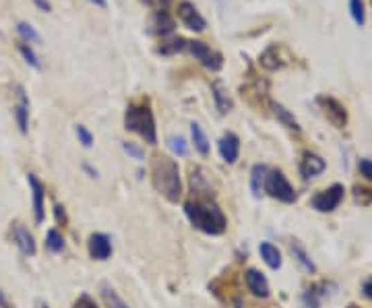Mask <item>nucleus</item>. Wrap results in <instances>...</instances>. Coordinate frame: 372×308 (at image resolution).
<instances>
[{
	"label": "nucleus",
	"instance_id": "1",
	"mask_svg": "<svg viewBox=\"0 0 372 308\" xmlns=\"http://www.w3.org/2000/svg\"><path fill=\"white\" fill-rule=\"evenodd\" d=\"M184 213L197 230H201L209 236H222L228 230L226 213L209 197H199L195 201H186Z\"/></svg>",
	"mask_w": 372,
	"mask_h": 308
},
{
	"label": "nucleus",
	"instance_id": "2",
	"mask_svg": "<svg viewBox=\"0 0 372 308\" xmlns=\"http://www.w3.org/2000/svg\"><path fill=\"white\" fill-rule=\"evenodd\" d=\"M151 184L170 203H178L182 197V178L178 163L168 155H153L151 159Z\"/></svg>",
	"mask_w": 372,
	"mask_h": 308
},
{
	"label": "nucleus",
	"instance_id": "3",
	"mask_svg": "<svg viewBox=\"0 0 372 308\" xmlns=\"http://www.w3.org/2000/svg\"><path fill=\"white\" fill-rule=\"evenodd\" d=\"M124 127L145 139L149 145H157V129L153 112L147 104H130L124 112Z\"/></svg>",
	"mask_w": 372,
	"mask_h": 308
},
{
	"label": "nucleus",
	"instance_id": "4",
	"mask_svg": "<svg viewBox=\"0 0 372 308\" xmlns=\"http://www.w3.org/2000/svg\"><path fill=\"white\" fill-rule=\"evenodd\" d=\"M265 192H269L273 199H277V201H281V203H296V199H298L294 186L290 184V180L285 178V174H283L281 170H271V172H267Z\"/></svg>",
	"mask_w": 372,
	"mask_h": 308
},
{
	"label": "nucleus",
	"instance_id": "5",
	"mask_svg": "<svg viewBox=\"0 0 372 308\" xmlns=\"http://www.w3.org/2000/svg\"><path fill=\"white\" fill-rule=\"evenodd\" d=\"M317 106L321 108L325 118L335 129H346L348 127V110H346V106L339 100H335L331 96H319L317 98Z\"/></svg>",
	"mask_w": 372,
	"mask_h": 308
},
{
	"label": "nucleus",
	"instance_id": "6",
	"mask_svg": "<svg viewBox=\"0 0 372 308\" xmlns=\"http://www.w3.org/2000/svg\"><path fill=\"white\" fill-rule=\"evenodd\" d=\"M188 50H191V54L195 56V60H199L205 69H209V71H222V66H224V56L220 54V52H215L213 48H209L205 42H199V39H193V42H188Z\"/></svg>",
	"mask_w": 372,
	"mask_h": 308
},
{
	"label": "nucleus",
	"instance_id": "7",
	"mask_svg": "<svg viewBox=\"0 0 372 308\" xmlns=\"http://www.w3.org/2000/svg\"><path fill=\"white\" fill-rule=\"evenodd\" d=\"M344 192H346L344 184H331L327 190L315 194L312 201H310V205H312V209H317V211H321V213H331V211H335V209L342 205Z\"/></svg>",
	"mask_w": 372,
	"mask_h": 308
},
{
	"label": "nucleus",
	"instance_id": "8",
	"mask_svg": "<svg viewBox=\"0 0 372 308\" xmlns=\"http://www.w3.org/2000/svg\"><path fill=\"white\" fill-rule=\"evenodd\" d=\"M290 62H292V56L287 54L285 46H281V44H271V46H267V48L260 52V56H258V64H260L263 69H267V71H279V69H283V66L290 64Z\"/></svg>",
	"mask_w": 372,
	"mask_h": 308
},
{
	"label": "nucleus",
	"instance_id": "9",
	"mask_svg": "<svg viewBox=\"0 0 372 308\" xmlns=\"http://www.w3.org/2000/svg\"><path fill=\"white\" fill-rule=\"evenodd\" d=\"M178 17H180V21H182L191 31L201 33V31H205V27H207L203 15H201V12L197 10V6H195L193 2H188V0H182V2L178 4Z\"/></svg>",
	"mask_w": 372,
	"mask_h": 308
},
{
	"label": "nucleus",
	"instance_id": "10",
	"mask_svg": "<svg viewBox=\"0 0 372 308\" xmlns=\"http://www.w3.org/2000/svg\"><path fill=\"white\" fill-rule=\"evenodd\" d=\"M12 240H15V244L19 246V251L25 257H33L35 255V251H37L35 240H33V236L29 234V230L23 224H15L12 226Z\"/></svg>",
	"mask_w": 372,
	"mask_h": 308
},
{
	"label": "nucleus",
	"instance_id": "11",
	"mask_svg": "<svg viewBox=\"0 0 372 308\" xmlns=\"http://www.w3.org/2000/svg\"><path fill=\"white\" fill-rule=\"evenodd\" d=\"M89 255L96 261H108L112 257V242L106 234H91L89 238Z\"/></svg>",
	"mask_w": 372,
	"mask_h": 308
},
{
	"label": "nucleus",
	"instance_id": "12",
	"mask_svg": "<svg viewBox=\"0 0 372 308\" xmlns=\"http://www.w3.org/2000/svg\"><path fill=\"white\" fill-rule=\"evenodd\" d=\"M218 150H220V155L226 163H234L240 155V139L238 135L234 133H226L220 143H218Z\"/></svg>",
	"mask_w": 372,
	"mask_h": 308
},
{
	"label": "nucleus",
	"instance_id": "13",
	"mask_svg": "<svg viewBox=\"0 0 372 308\" xmlns=\"http://www.w3.org/2000/svg\"><path fill=\"white\" fill-rule=\"evenodd\" d=\"M327 167L325 159L321 155L312 154V152H306L302 155V161H300V174L308 180V178H315L319 174H323Z\"/></svg>",
	"mask_w": 372,
	"mask_h": 308
},
{
	"label": "nucleus",
	"instance_id": "14",
	"mask_svg": "<svg viewBox=\"0 0 372 308\" xmlns=\"http://www.w3.org/2000/svg\"><path fill=\"white\" fill-rule=\"evenodd\" d=\"M245 280H247L248 290H250L256 298H269L271 288H269L267 278H265L260 271H256V269H248L247 273H245Z\"/></svg>",
	"mask_w": 372,
	"mask_h": 308
},
{
	"label": "nucleus",
	"instance_id": "15",
	"mask_svg": "<svg viewBox=\"0 0 372 308\" xmlns=\"http://www.w3.org/2000/svg\"><path fill=\"white\" fill-rule=\"evenodd\" d=\"M211 93H213V102H215V108L220 110V114H230L234 110V100L222 81L211 83Z\"/></svg>",
	"mask_w": 372,
	"mask_h": 308
},
{
	"label": "nucleus",
	"instance_id": "16",
	"mask_svg": "<svg viewBox=\"0 0 372 308\" xmlns=\"http://www.w3.org/2000/svg\"><path fill=\"white\" fill-rule=\"evenodd\" d=\"M27 180H29V186H31V192H33V213H35V224H42V221H44V194H46V188H44V184L37 180L35 174H29Z\"/></svg>",
	"mask_w": 372,
	"mask_h": 308
},
{
	"label": "nucleus",
	"instance_id": "17",
	"mask_svg": "<svg viewBox=\"0 0 372 308\" xmlns=\"http://www.w3.org/2000/svg\"><path fill=\"white\" fill-rule=\"evenodd\" d=\"M331 284H317V286H310L304 294H302V307L304 308H321L323 300L329 296V290Z\"/></svg>",
	"mask_w": 372,
	"mask_h": 308
},
{
	"label": "nucleus",
	"instance_id": "18",
	"mask_svg": "<svg viewBox=\"0 0 372 308\" xmlns=\"http://www.w3.org/2000/svg\"><path fill=\"white\" fill-rule=\"evenodd\" d=\"M17 96H19V104L15 106V118L19 125L21 133H27V125H29V100L27 93L21 85H17Z\"/></svg>",
	"mask_w": 372,
	"mask_h": 308
},
{
	"label": "nucleus",
	"instance_id": "19",
	"mask_svg": "<svg viewBox=\"0 0 372 308\" xmlns=\"http://www.w3.org/2000/svg\"><path fill=\"white\" fill-rule=\"evenodd\" d=\"M191 186H193V192H197V194H205V197H213V190H211V182H209V178H207V174H205V170L203 167H199V165H195V167H191Z\"/></svg>",
	"mask_w": 372,
	"mask_h": 308
},
{
	"label": "nucleus",
	"instance_id": "20",
	"mask_svg": "<svg viewBox=\"0 0 372 308\" xmlns=\"http://www.w3.org/2000/svg\"><path fill=\"white\" fill-rule=\"evenodd\" d=\"M290 251H292L294 259L298 261V265H300L304 271H308V273H317V265H315V261L310 259V255L306 253V248H304L298 240H292V242H290Z\"/></svg>",
	"mask_w": 372,
	"mask_h": 308
},
{
	"label": "nucleus",
	"instance_id": "21",
	"mask_svg": "<svg viewBox=\"0 0 372 308\" xmlns=\"http://www.w3.org/2000/svg\"><path fill=\"white\" fill-rule=\"evenodd\" d=\"M153 27H155L153 31L163 37V35H172V33H174L176 23H174L172 15H170L168 10H157L155 17H153Z\"/></svg>",
	"mask_w": 372,
	"mask_h": 308
},
{
	"label": "nucleus",
	"instance_id": "22",
	"mask_svg": "<svg viewBox=\"0 0 372 308\" xmlns=\"http://www.w3.org/2000/svg\"><path fill=\"white\" fill-rule=\"evenodd\" d=\"M267 172L269 167L265 163H256L252 170H250V190H252V197H260L263 190H265V178H267Z\"/></svg>",
	"mask_w": 372,
	"mask_h": 308
},
{
	"label": "nucleus",
	"instance_id": "23",
	"mask_svg": "<svg viewBox=\"0 0 372 308\" xmlns=\"http://www.w3.org/2000/svg\"><path fill=\"white\" fill-rule=\"evenodd\" d=\"M258 253H260L263 261H265L271 269H279V267H281V253H279V248H277L275 244H271V242H260Z\"/></svg>",
	"mask_w": 372,
	"mask_h": 308
},
{
	"label": "nucleus",
	"instance_id": "24",
	"mask_svg": "<svg viewBox=\"0 0 372 308\" xmlns=\"http://www.w3.org/2000/svg\"><path fill=\"white\" fill-rule=\"evenodd\" d=\"M273 112H275V116H277V120L285 127V129H290V131H294V133H300V123L296 120V116L285 108V106H281V104H273Z\"/></svg>",
	"mask_w": 372,
	"mask_h": 308
},
{
	"label": "nucleus",
	"instance_id": "25",
	"mask_svg": "<svg viewBox=\"0 0 372 308\" xmlns=\"http://www.w3.org/2000/svg\"><path fill=\"white\" fill-rule=\"evenodd\" d=\"M191 135H193V143H195V150L199 152V154L203 155H209V139H207V135H205V131L201 129V125H197V123H193L191 125Z\"/></svg>",
	"mask_w": 372,
	"mask_h": 308
},
{
	"label": "nucleus",
	"instance_id": "26",
	"mask_svg": "<svg viewBox=\"0 0 372 308\" xmlns=\"http://www.w3.org/2000/svg\"><path fill=\"white\" fill-rule=\"evenodd\" d=\"M184 48H188V42L184 37H172V39H166L157 46V54H163V56H170V54H178L182 52Z\"/></svg>",
	"mask_w": 372,
	"mask_h": 308
},
{
	"label": "nucleus",
	"instance_id": "27",
	"mask_svg": "<svg viewBox=\"0 0 372 308\" xmlns=\"http://www.w3.org/2000/svg\"><path fill=\"white\" fill-rule=\"evenodd\" d=\"M102 298L106 302V308H128V305L118 296V292L108 284H102Z\"/></svg>",
	"mask_w": 372,
	"mask_h": 308
},
{
	"label": "nucleus",
	"instance_id": "28",
	"mask_svg": "<svg viewBox=\"0 0 372 308\" xmlns=\"http://www.w3.org/2000/svg\"><path fill=\"white\" fill-rule=\"evenodd\" d=\"M17 31L21 33V37H23V42L25 44H39L42 42V35L35 31V27L31 25V23H27V21H19L17 23Z\"/></svg>",
	"mask_w": 372,
	"mask_h": 308
},
{
	"label": "nucleus",
	"instance_id": "29",
	"mask_svg": "<svg viewBox=\"0 0 372 308\" xmlns=\"http://www.w3.org/2000/svg\"><path fill=\"white\" fill-rule=\"evenodd\" d=\"M350 15L354 19V23L358 27L366 25V8H364V0H350Z\"/></svg>",
	"mask_w": 372,
	"mask_h": 308
},
{
	"label": "nucleus",
	"instance_id": "30",
	"mask_svg": "<svg viewBox=\"0 0 372 308\" xmlns=\"http://www.w3.org/2000/svg\"><path fill=\"white\" fill-rule=\"evenodd\" d=\"M46 246L52 253H62L64 251V238H62V234L58 230H50L46 234Z\"/></svg>",
	"mask_w": 372,
	"mask_h": 308
},
{
	"label": "nucleus",
	"instance_id": "31",
	"mask_svg": "<svg viewBox=\"0 0 372 308\" xmlns=\"http://www.w3.org/2000/svg\"><path fill=\"white\" fill-rule=\"evenodd\" d=\"M19 52H21V56L25 58V62H27V64H31V66H33V69H37V71L42 69V62H39L37 54L31 50V46H29V44L21 42V44H19Z\"/></svg>",
	"mask_w": 372,
	"mask_h": 308
},
{
	"label": "nucleus",
	"instance_id": "32",
	"mask_svg": "<svg viewBox=\"0 0 372 308\" xmlns=\"http://www.w3.org/2000/svg\"><path fill=\"white\" fill-rule=\"evenodd\" d=\"M170 147L174 154H178L180 157H186L188 155V147H186V141L182 137H172L170 139Z\"/></svg>",
	"mask_w": 372,
	"mask_h": 308
},
{
	"label": "nucleus",
	"instance_id": "33",
	"mask_svg": "<svg viewBox=\"0 0 372 308\" xmlns=\"http://www.w3.org/2000/svg\"><path fill=\"white\" fill-rule=\"evenodd\" d=\"M77 137H79V141L83 143V147H91V145H94V135L87 131V127L79 125V127H77Z\"/></svg>",
	"mask_w": 372,
	"mask_h": 308
},
{
	"label": "nucleus",
	"instance_id": "34",
	"mask_svg": "<svg viewBox=\"0 0 372 308\" xmlns=\"http://www.w3.org/2000/svg\"><path fill=\"white\" fill-rule=\"evenodd\" d=\"M356 201H358L360 205H369L372 201V188L356 186Z\"/></svg>",
	"mask_w": 372,
	"mask_h": 308
},
{
	"label": "nucleus",
	"instance_id": "35",
	"mask_svg": "<svg viewBox=\"0 0 372 308\" xmlns=\"http://www.w3.org/2000/svg\"><path fill=\"white\" fill-rule=\"evenodd\" d=\"M75 308H100V307H98V302H96L89 294H81V296L77 298V302H75Z\"/></svg>",
	"mask_w": 372,
	"mask_h": 308
},
{
	"label": "nucleus",
	"instance_id": "36",
	"mask_svg": "<svg viewBox=\"0 0 372 308\" xmlns=\"http://www.w3.org/2000/svg\"><path fill=\"white\" fill-rule=\"evenodd\" d=\"M358 170H360V174H362L366 180H371L372 182V159H366V157L360 159V161H358Z\"/></svg>",
	"mask_w": 372,
	"mask_h": 308
},
{
	"label": "nucleus",
	"instance_id": "37",
	"mask_svg": "<svg viewBox=\"0 0 372 308\" xmlns=\"http://www.w3.org/2000/svg\"><path fill=\"white\" fill-rule=\"evenodd\" d=\"M123 150L126 152V154L130 155V157H134V159H143V150H141V147H136L134 143H128V141H124Z\"/></svg>",
	"mask_w": 372,
	"mask_h": 308
},
{
	"label": "nucleus",
	"instance_id": "38",
	"mask_svg": "<svg viewBox=\"0 0 372 308\" xmlns=\"http://www.w3.org/2000/svg\"><path fill=\"white\" fill-rule=\"evenodd\" d=\"M362 294H364L369 300H372V278L364 280V284H362Z\"/></svg>",
	"mask_w": 372,
	"mask_h": 308
},
{
	"label": "nucleus",
	"instance_id": "39",
	"mask_svg": "<svg viewBox=\"0 0 372 308\" xmlns=\"http://www.w3.org/2000/svg\"><path fill=\"white\" fill-rule=\"evenodd\" d=\"M54 211H56V219L64 226V224H67V213H64V207L56 205V207H54Z\"/></svg>",
	"mask_w": 372,
	"mask_h": 308
},
{
	"label": "nucleus",
	"instance_id": "40",
	"mask_svg": "<svg viewBox=\"0 0 372 308\" xmlns=\"http://www.w3.org/2000/svg\"><path fill=\"white\" fill-rule=\"evenodd\" d=\"M33 4H35L39 10H44V12H50V10H52V4H50L48 0H33Z\"/></svg>",
	"mask_w": 372,
	"mask_h": 308
},
{
	"label": "nucleus",
	"instance_id": "41",
	"mask_svg": "<svg viewBox=\"0 0 372 308\" xmlns=\"http://www.w3.org/2000/svg\"><path fill=\"white\" fill-rule=\"evenodd\" d=\"M91 4H96V6H100V8H106L108 6V2L106 0H89Z\"/></svg>",
	"mask_w": 372,
	"mask_h": 308
},
{
	"label": "nucleus",
	"instance_id": "42",
	"mask_svg": "<svg viewBox=\"0 0 372 308\" xmlns=\"http://www.w3.org/2000/svg\"><path fill=\"white\" fill-rule=\"evenodd\" d=\"M85 170H87V172H89V174H91V176H94V178H96V176H98V172H96V170H94V167H91V165H89V163H85Z\"/></svg>",
	"mask_w": 372,
	"mask_h": 308
},
{
	"label": "nucleus",
	"instance_id": "43",
	"mask_svg": "<svg viewBox=\"0 0 372 308\" xmlns=\"http://www.w3.org/2000/svg\"><path fill=\"white\" fill-rule=\"evenodd\" d=\"M236 308H247V305H245V300L242 298H236V305H234Z\"/></svg>",
	"mask_w": 372,
	"mask_h": 308
},
{
	"label": "nucleus",
	"instance_id": "44",
	"mask_svg": "<svg viewBox=\"0 0 372 308\" xmlns=\"http://www.w3.org/2000/svg\"><path fill=\"white\" fill-rule=\"evenodd\" d=\"M348 308H360V307H356V305H350V307Z\"/></svg>",
	"mask_w": 372,
	"mask_h": 308
},
{
	"label": "nucleus",
	"instance_id": "45",
	"mask_svg": "<svg viewBox=\"0 0 372 308\" xmlns=\"http://www.w3.org/2000/svg\"><path fill=\"white\" fill-rule=\"evenodd\" d=\"M42 308H50V307H48V305H42Z\"/></svg>",
	"mask_w": 372,
	"mask_h": 308
},
{
	"label": "nucleus",
	"instance_id": "46",
	"mask_svg": "<svg viewBox=\"0 0 372 308\" xmlns=\"http://www.w3.org/2000/svg\"><path fill=\"white\" fill-rule=\"evenodd\" d=\"M371 4H372V0H371Z\"/></svg>",
	"mask_w": 372,
	"mask_h": 308
},
{
	"label": "nucleus",
	"instance_id": "47",
	"mask_svg": "<svg viewBox=\"0 0 372 308\" xmlns=\"http://www.w3.org/2000/svg\"><path fill=\"white\" fill-rule=\"evenodd\" d=\"M0 35H2V33H0Z\"/></svg>",
	"mask_w": 372,
	"mask_h": 308
}]
</instances>
